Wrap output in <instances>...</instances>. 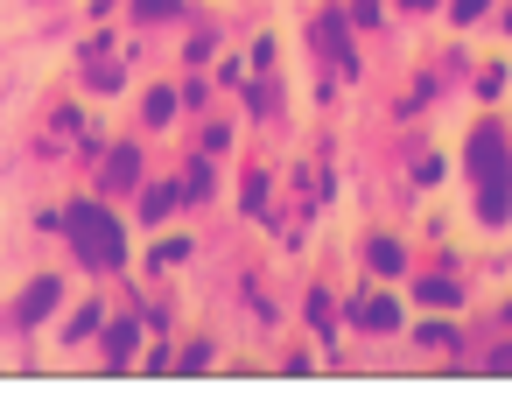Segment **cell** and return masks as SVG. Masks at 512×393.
<instances>
[{"instance_id":"obj_1","label":"cell","mask_w":512,"mask_h":393,"mask_svg":"<svg viewBox=\"0 0 512 393\" xmlns=\"http://www.w3.org/2000/svg\"><path fill=\"white\" fill-rule=\"evenodd\" d=\"M71 232L85 239V260H92V267H120V260H127V239H120L113 211H99V204H71Z\"/></svg>"},{"instance_id":"obj_7","label":"cell","mask_w":512,"mask_h":393,"mask_svg":"<svg viewBox=\"0 0 512 393\" xmlns=\"http://www.w3.org/2000/svg\"><path fill=\"white\" fill-rule=\"evenodd\" d=\"M155 15H183L176 0H141V22H155Z\"/></svg>"},{"instance_id":"obj_4","label":"cell","mask_w":512,"mask_h":393,"mask_svg":"<svg viewBox=\"0 0 512 393\" xmlns=\"http://www.w3.org/2000/svg\"><path fill=\"white\" fill-rule=\"evenodd\" d=\"M99 316H106V309H78V316L64 323V344H85V337L99 330Z\"/></svg>"},{"instance_id":"obj_6","label":"cell","mask_w":512,"mask_h":393,"mask_svg":"<svg viewBox=\"0 0 512 393\" xmlns=\"http://www.w3.org/2000/svg\"><path fill=\"white\" fill-rule=\"evenodd\" d=\"M134 358V323H113V365Z\"/></svg>"},{"instance_id":"obj_2","label":"cell","mask_w":512,"mask_h":393,"mask_svg":"<svg viewBox=\"0 0 512 393\" xmlns=\"http://www.w3.org/2000/svg\"><path fill=\"white\" fill-rule=\"evenodd\" d=\"M57 302H64V281H57V274H43V281H36L22 302H15V323H22V330H36V323H43Z\"/></svg>"},{"instance_id":"obj_3","label":"cell","mask_w":512,"mask_h":393,"mask_svg":"<svg viewBox=\"0 0 512 393\" xmlns=\"http://www.w3.org/2000/svg\"><path fill=\"white\" fill-rule=\"evenodd\" d=\"M141 120H148V127H169V120H176V92H169V85H155V92L141 99Z\"/></svg>"},{"instance_id":"obj_5","label":"cell","mask_w":512,"mask_h":393,"mask_svg":"<svg viewBox=\"0 0 512 393\" xmlns=\"http://www.w3.org/2000/svg\"><path fill=\"white\" fill-rule=\"evenodd\" d=\"M141 176V155L134 148H113V183H134Z\"/></svg>"}]
</instances>
